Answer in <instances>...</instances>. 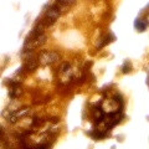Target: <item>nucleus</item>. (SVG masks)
<instances>
[{"label": "nucleus", "mask_w": 149, "mask_h": 149, "mask_svg": "<svg viewBox=\"0 0 149 149\" xmlns=\"http://www.w3.org/2000/svg\"><path fill=\"white\" fill-rule=\"evenodd\" d=\"M37 61H39V65L49 66V65H54L60 61V55L56 51H41L37 56Z\"/></svg>", "instance_id": "1"}, {"label": "nucleus", "mask_w": 149, "mask_h": 149, "mask_svg": "<svg viewBox=\"0 0 149 149\" xmlns=\"http://www.w3.org/2000/svg\"><path fill=\"white\" fill-rule=\"evenodd\" d=\"M73 78V70L70 63H63L58 70V81L61 83H68Z\"/></svg>", "instance_id": "2"}, {"label": "nucleus", "mask_w": 149, "mask_h": 149, "mask_svg": "<svg viewBox=\"0 0 149 149\" xmlns=\"http://www.w3.org/2000/svg\"><path fill=\"white\" fill-rule=\"evenodd\" d=\"M30 112V109L29 108H19V109H16L15 112H13V113H10L9 114V117H8V122H10V123H15V122H17L19 119H21V118H24L25 116L27 114Z\"/></svg>", "instance_id": "3"}, {"label": "nucleus", "mask_w": 149, "mask_h": 149, "mask_svg": "<svg viewBox=\"0 0 149 149\" xmlns=\"http://www.w3.org/2000/svg\"><path fill=\"white\" fill-rule=\"evenodd\" d=\"M37 65H39L37 58H27L26 62L24 63V70L25 71H34L37 67Z\"/></svg>", "instance_id": "4"}, {"label": "nucleus", "mask_w": 149, "mask_h": 149, "mask_svg": "<svg viewBox=\"0 0 149 149\" xmlns=\"http://www.w3.org/2000/svg\"><path fill=\"white\" fill-rule=\"evenodd\" d=\"M57 3H58L62 8L66 9L67 6H70L71 4H73V3H74V0H57Z\"/></svg>", "instance_id": "5"}]
</instances>
